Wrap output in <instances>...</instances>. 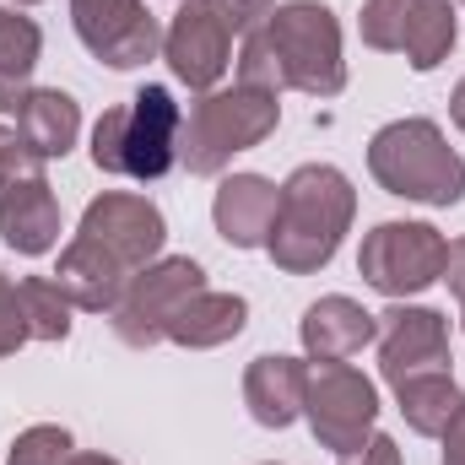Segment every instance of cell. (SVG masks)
Segmentation results:
<instances>
[{
	"label": "cell",
	"mask_w": 465,
	"mask_h": 465,
	"mask_svg": "<svg viewBox=\"0 0 465 465\" xmlns=\"http://www.w3.org/2000/svg\"><path fill=\"white\" fill-rule=\"evenodd\" d=\"M357 217V190L341 168L331 163H303L292 168V179L282 184V206H276V228L265 238V254L276 271L287 276H314L336 260L341 238Z\"/></svg>",
	"instance_id": "1"
},
{
	"label": "cell",
	"mask_w": 465,
	"mask_h": 465,
	"mask_svg": "<svg viewBox=\"0 0 465 465\" xmlns=\"http://www.w3.org/2000/svg\"><path fill=\"white\" fill-rule=\"evenodd\" d=\"M368 173L384 195L417 206H460L465 201V157L433 119H395L368 141Z\"/></svg>",
	"instance_id": "2"
},
{
	"label": "cell",
	"mask_w": 465,
	"mask_h": 465,
	"mask_svg": "<svg viewBox=\"0 0 465 465\" xmlns=\"http://www.w3.org/2000/svg\"><path fill=\"white\" fill-rule=\"evenodd\" d=\"M282 124L276 93L260 87H212L190 104V114L179 124V168L195 179H217L238 152H254L271 130Z\"/></svg>",
	"instance_id": "3"
},
{
	"label": "cell",
	"mask_w": 465,
	"mask_h": 465,
	"mask_svg": "<svg viewBox=\"0 0 465 465\" xmlns=\"http://www.w3.org/2000/svg\"><path fill=\"white\" fill-rule=\"evenodd\" d=\"M179 124L184 109L168 87H141L130 104L104 109V119L93 124V168L141 184L163 179L168 168H179Z\"/></svg>",
	"instance_id": "4"
},
{
	"label": "cell",
	"mask_w": 465,
	"mask_h": 465,
	"mask_svg": "<svg viewBox=\"0 0 465 465\" xmlns=\"http://www.w3.org/2000/svg\"><path fill=\"white\" fill-rule=\"evenodd\" d=\"M265 38L282 65V87L309 93V98H336L347 87V60H341V22L320 0H287L271 11Z\"/></svg>",
	"instance_id": "5"
},
{
	"label": "cell",
	"mask_w": 465,
	"mask_h": 465,
	"mask_svg": "<svg viewBox=\"0 0 465 465\" xmlns=\"http://www.w3.org/2000/svg\"><path fill=\"white\" fill-rule=\"evenodd\" d=\"M201 287H206V271H201L190 254H163V260L141 265V271L124 282L119 303L109 309V325H114V336L124 347L146 351L168 336V320H173Z\"/></svg>",
	"instance_id": "6"
},
{
	"label": "cell",
	"mask_w": 465,
	"mask_h": 465,
	"mask_svg": "<svg viewBox=\"0 0 465 465\" xmlns=\"http://www.w3.org/2000/svg\"><path fill=\"white\" fill-rule=\"evenodd\" d=\"M303 417L320 450L351 455L373 439L379 422V390L368 373H357L351 362H314L309 368V390H303Z\"/></svg>",
	"instance_id": "7"
},
{
	"label": "cell",
	"mask_w": 465,
	"mask_h": 465,
	"mask_svg": "<svg viewBox=\"0 0 465 465\" xmlns=\"http://www.w3.org/2000/svg\"><path fill=\"white\" fill-rule=\"evenodd\" d=\"M357 33L368 49L406 54L411 71H439L460 38L450 0H362Z\"/></svg>",
	"instance_id": "8"
},
{
	"label": "cell",
	"mask_w": 465,
	"mask_h": 465,
	"mask_svg": "<svg viewBox=\"0 0 465 465\" xmlns=\"http://www.w3.org/2000/svg\"><path fill=\"white\" fill-rule=\"evenodd\" d=\"M444 249L450 243L433 223H379L373 232H362L357 271L384 298H417L444 276Z\"/></svg>",
	"instance_id": "9"
},
{
	"label": "cell",
	"mask_w": 465,
	"mask_h": 465,
	"mask_svg": "<svg viewBox=\"0 0 465 465\" xmlns=\"http://www.w3.org/2000/svg\"><path fill=\"white\" fill-rule=\"evenodd\" d=\"M0 238L5 249L38 260L60 243V201L49 190L44 157L27 152L22 141H11L0 152Z\"/></svg>",
	"instance_id": "10"
},
{
	"label": "cell",
	"mask_w": 465,
	"mask_h": 465,
	"mask_svg": "<svg viewBox=\"0 0 465 465\" xmlns=\"http://www.w3.org/2000/svg\"><path fill=\"white\" fill-rule=\"evenodd\" d=\"M71 27L109 71H135L163 49V27L146 0H71Z\"/></svg>",
	"instance_id": "11"
},
{
	"label": "cell",
	"mask_w": 465,
	"mask_h": 465,
	"mask_svg": "<svg viewBox=\"0 0 465 465\" xmlns=\"http://www.w3.org/2000/svg\"><path fill=\"white\" fill-rule=\"evenodd\" d=\"M82 238H93L98 249H109L124 271H141L152 260H163V243H168V223L163 212L146 201V195H130V190H109L98 195L87 212H82Z\"/></svg>",
	"instance_id": "12"
},
{
	"label": "cell",
	"mask_w": 465,
	"mask_h": 465,
	"mask_svg": "<svg viewBox=\"0 0 465 465\" xmlns=\"http://www.w3.org/2000/svg\"><path fill=\"white\" fill-rule=\"evenodd\" d=\"M439 368H450V320L439 309L395 303L379 314V373L390 390Z\"/></svg>",
	"instance_id": "13"
},
{
	"label": "cell",
	"mask_w": 465,
	"mask_h": 465,
	"mask_svg": "<svg viewBox=\"0 0 465 465\" xmlns=\"http://www.w3.org/2000/svg\"><path fill=\"white\" fill-rule=\"evenodd\" d=\"M163 60L190 93H212L232 65V33L206 0H184L163 33Z\"/></svg>",
	"instance_id": "14"
},
{
	"label": "cell",
	"mask_w": 465,
	"mask_h": 465,
	"mask_svg": "<svg viewBox=\"0 0 465 465\" xmlns=\"http://www.w3.org/2000/svg\"><path fill=\"white\" fill-rule=\"evenodd\" d=\"M276 206H282V190L260 173H232L217 184V201H212V223L228 238L232 249H265V238L276 228Z\"/></svg>",
	"instance_id": "15"
},
{
	"label": "cell",
	"mask_w": 465,
	"mask_h": 465,
	"mask_svg": "<svg viewBox=\"0 0 465 465\" xmlns=\"http://www.w3.org/2000/svg\"><path fill=\"white\" fill-rule=\"evenodd\" d=\"M298 336H303V351H309L314 362H347V357H357L368 341H379V314H368L362 303L331 292V298H320V303L303 309Z\"/></svg>",
	"instance_id": "16"
},
{
	"label": "cell",
	"mask_w": 465,
	"mask_h": 465,
	"mask_svg": "<svg viewBox=\"0 0 465 465\" xmlns=\"http://www.w3.org/2000/svg\"><path fill=\"white\" fill-rule=\"evenodd\" d=\"M303 390H309V362L265 351L243 373V406L260 428H292L303 417Z\"/></svg>",
	"instance_id": "17"
},
{
	"label": "cell",
	"mask_w": 465,
	"mask_h": 465,
	"mask_svg": "<svg viewBox=\"0 0 465 465\" xmlns=\"http://www.w3.org/2000/svg\"><path fill=\"white\" fill-rule=\"evenodd\" d=\"M130 276H135V271H124L109 249H98V243L82 238V232L60 249V271H54L60 292H65L76 309H87V314H109Z\"/></svg>",
	"instance_id": "18"
},
{
	"label": "cell",
	"mask_w": 465,
	"mask_h": 465,
	"mask_svg": "<svg viewBox=\"0 0 465 465\" xmlns=\"http://www.w3.org/2000/svg\"><path fill=\"white\" fill-rule=\"evenodd\" d=\"M82 135V104L60 87H33L22 104H16V141L27 152H38L44 163L49 157H65Z\"/></svg>",
	"instance_id": "19"
},
{
	"label": "cell",
	"mask_w": 465,
	"mask_h": 465,
	"mask_svg": "<svg viewBox=\"0 0 465 465\" xmlns=\"http://www.w3.org/2000/svg\"><path fill=\"white\" fill-rule=\"evenodd\" d=\"M243 325H249V303H243L238 292H212V287H201V292L168 320V336H163V341L190 347V351H212V347H228L232 336H243Z\"/></svg>",
	"instance_id": "20"
},
{
	"label": "cell",
	"mask_w": 465,
	"mask_h": 465,
	"mask_svg": "<svg viewBox=\"0 0 465 465\" xmlns=\"http://www.w3.org/2000/svg\"><path fill=\"white\" fill-rule=\"evenodd\" d=\"M44 54V33L16 5H0V114H16V104L33 93V71Z\"/></svg>",
	"instance_id": "21"
},
{
	"label": "cell",
	"mask_w": 465,
	"mask_h": 465,
	"mask_svg": "<svg viewBox=\"0 0 465 465\" xmlns=\"http://www.w3.org/2000/svg\"><path fill=\"white\" fill-rule=\"evenodd\" d=\"M395 401H401L406 428L422 433V439H444V428L455 422V411L465 406V395H460V384H455L450 368H439V373H417V379L395 384Z\"/></svg>",
	"instance_id": "22"
},
{
	"label": "cell",
	"mask_w": 465,
	"mask_h": 465,
	"mask_svg": "<svg viewBox=\"0 0 465 465\" xmlns=\"http://www.w3.org/2000/svg\"><path fill=\"white\" fill-rule=\"evenodd\" d=\"M16 303H22V320H27V341H65L71 336L76 303L60 292L54 276H22L16 282Z\"/></svg>",
	"instance_id": "23"
},
{
	"label": "cell",
	"mask_w": 465,
	"mask_h": 465,
	"mask_svg": "<svg viewBox=\"0 0 465 465\" xmlns=\"http://www.w3.org/2000/svg\"><path fill=\"white\" fill-rule=\"evenodd\" d=\"M71 455H76V439L65 428H54V422H38V428L16 433L5 465H65Z\"/></svg>",
	"instance_id": "24"
},
{
	"label": "cell",
	"mask_w": 465,
	"mask_h": 465,
	"mask_svg": "<svg viewBox=\"0 0 465 465\" xmlns=\"http://www.w3.org/2000/svg\"><path fill=\"white\" fill-rule=\"evenodd\" d=\"M238 82L243 87H260V93H287L282 87V65H276V49H271V38H265V27H254L249 38H243V49H238Z\"/></svg>",
	"instance_id": "25"
},
{
	"label": "cell",
	"mask_w": 465,
	"mask_h": 465,
	"mask_svg": "<svg viewBox=\"0 0 465 465\" xmlns=\"http://www.w3.org/2000/svg\"><path fill=\"white\" fill-rule=\"evenodd\" d=\"M206 5L223 16V27H228L232 38H249V33L265 27L271 11H276V0H206Z\"/></svg>",
	"instance_id": "26"
},
{
	"label": "cell",
	"mask_w": 465,
	"mask_h": 465,
	"mask_svg": "<svg viewBox=\"0 0 465 465\" xmlns=\"http://www.w3.org/2000/svg\"><path fill=\"white\" fill-rule=\"evenodd\" d=\"M22 341H27V320H22V303H16V282L0 271V357H11Z\"/></svg>",
	"instance_id": "27"
},
{
	"label": "cell",
	"mask_w": 465,
	"mask_h": 465,
	"mask_svg": "<svg viewBox=\"0 0 465 465\" xmlns=\"http://www.w3.org/2000/svg\"><path fill=\"white\" fill-rule=\"evenodd\" d=\"M341 465H401V444L390 439V433H373L362 450H351L341 455Z\"/></svg>",
	"instance_id": "28"
},
{
	"label": "cell",
	"mask_w": 465,
	"mask_h": 465,
	"mask_svg": "<svg viewBox=\"0 0 465 465\" xmlns=\"http://www.w3.org/2000/svg\"><path fill=\"white\" fill-rule=\"evenodd\" d=\"M439 282H450V292L465 303V238H455L450 249H444V276Z\"/></svg>",
	"instance_id": "29"
},
{
	"label": "cell",
	"mask_w": 465,
	"mask_h": 465,
	"mask_svg": "<svg viewBox=\"0 0 465 465\" xmlns=\"http://www.w3.org/2000/svg\"><path fill=\"white\" fill-rule=\"evenodd\" d=\"M439 465H465V406L455 411V422L444 428V460Z\"/></svg>",
	"instance_id": "30"
},
{
	"label": "cell",
	"mask_w": 465,
	"mask_h": 465,
	"mask_svg": "<svg viewBox=\"0 0 465 465\" xmlns=\"http://www.w3.org/2000/svg\"><path fill=\"white\" fill-rule=\"evenodd\" d=\"M65 465H119V460H114V455H93V450H76V455H71Z\"/></svg>",
	"instance_id": "31"
},
{
	"label": "cell",
	"mask_w": 465,
	"mask_h": 465,
	"mask_svg": "<svg viewBox=\"0 0 465 465\" xmlns=\"http://www.w3.org/2000/svg\"><path fill=\"white\" fill-rule=\"evenodd\" d=\"M450 119L465 130V76H460V87H455V98H450Z\"/></svg>",
	"instance_id": "32"
},
{
	"label": "cell",
	"mask_w": 465,
	"mask_h": 465,
	"mask_svg": "<svg viewBox=\"0 0 465 465\" xmlns=\"http://www.w3.org/2000/svg\"><path fill=\"white\" fill-rule=\"evenodd\" d=\"M11 141H16V130H5V124H0V152H5Z\"/></svg>",
	"instance_id": "33"
},
{
	"label": "cell",
	"mask_w": 465,
	"mask_h": 465,
	"mask_svg": "<svg viewBox=\"0 0 465 465\" xmlns=\"http://www.w3.org/2000/svg\"><path fill=\"white\" fill-rule=\"evenodd\" d=\"M11 5H38V0H11Z\"/></svg>",
	"instance_id": "34"
},
{
	"label": "cell",
	"mask_w": 465,
	"mask_h": 465,
	"mask_svg": "<svg viewBox=\"0 0 465 465\" xmlns=\"http://www.w3.org/2000/svg\"><path fill=\"white\" fill-rule=\"evenodd\" d=\"M460 325H465V314H460Z\"/></svg>",
	"instance_id": "35"
}]
</instances>
